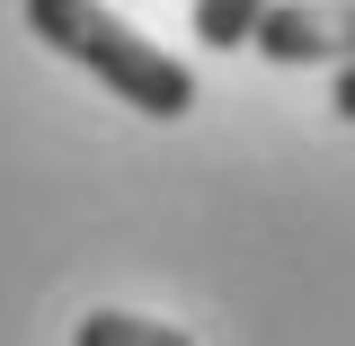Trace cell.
<instances>
[{"label": "cell", "mask_w": 355, "mask_h": 346, "mask_svg": "<svg viewBox=\"0 0 355 346\" xmlns=\"http://www.w3.org/2000/svg\"><path fill=\"white\" fill-rule=\"evenodd\" d=\"M27 27H36V44H53L62 62H80L107 98H125V107L160 116V125L196 107V71H187L178 53H160V44H142L125 18L98 9V0H27Z\"/></svg>", "instance_id": "6da1fadb"}, {"label": "cell", "mask_w": 355, "mask_h": 346, "mask_svg": "<svg viewBox=\"0 0 355 346\" xmlns=\"http://www.w3.org/2000/svg\"><path fill=\"white\" fill-rule=\"evenodd\" d=\"M275 71H302V62H355V0H275L249 36Z\"/></svg>", "instance_id": "7a4b0ae2"}, {"label": "cell", "mask_w": 355, "mask_h": 346, "mask_svg": "<svg viewBox=\"0 0 355 346\" xmlns=\"http://www.w3.org/2000/svg\"><path fill=\"white\" fill-rule=\"evenodd\" d=\"M71 346H196L187 329H169V320H133V311H89L80 329H71Z\"/></svg>", "instance_id": "3957f363"}, {"label": "cell", "mask_w": 355, "mask_h": 346, "mask_svg": "<svg viewBox=\"0 0 355 346\" xmlns=\"http://www.w3.org/2000/svg\"><path fill=\"white\" fill-rule=\"evenodd\" d=\"M266 9H275V0H196V9H187V27L214 44V53H231V44H249V36H258V18H266Z\"/></svg>", "instance_id": "277c9868"}, {"label": "cell", "mask_w": 355, "mask_h": 346, "mask_svg": "<svg viewBox=\"0 0 355 346\" xmlns=\"http://www.w3.org/2000/svg\"><path fill=\"white\" fill-rule=\"evenodd\" d=\"M329 107H338V116L355 125V62H338V98H329Z\"/></svg>", "instance_id": "5b68a950"}]
</instances>
